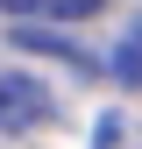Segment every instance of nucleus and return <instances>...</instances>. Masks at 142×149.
I'll return each mask as SVG.
<instances>
[{"label": "nucleus", "mask_w": 142, "mask_h": 149, "mask_svg": "<svg viewBox=\"0 0 142 149\" xmlns=\"http://www.w3.org/2000/svg\"><path fill=\"white\" fill-rule=\"evenodd\" d=\"M57 114V92L29 71H0V135H29Z\"/></svg>", "instance_id": "obj_1"}, {"label": "nucleus", "mask_w": 142, "mask_h": 149, "mask_svg": "<svg viewBox=\"0 0 142 149\" xmlns=\"http://www.w3.org/2000/svg\"><path fill=\"white\" fill-rule=\"evenodd\" d=\"M106 71H114L121 85H142V22H135L128 36H121V43H114V57H106Z\"/></svg>", "instance_id": "obj_2"}, {"label": "nucleus", "mask_w": 142, "mask_h": 149, "mask_svg": "<svg viewBox=\"0 0 142 149\" xmlns=\"http://www.w3.org/2000/svg\"><path fill=\"white\" fill-rule=\"evenodd\" d=\"M106 0H50V22H78V14H100Z\"/></svg>", "instance_id": "obj_3"}, {"label": "nucleus", "mask_w": 142, "mask_h": 149, "mask_svg": "<svg viewBox=\"0 0 142 149\" xmlns=\"http://www.w3.org/2000/svg\"><path fill=\"white\" fill-rule=\"evenodd\" d=\"M7 14H50V0H0Z\"/></svg>", "instance_id": "obj_4"}]
</instances>
